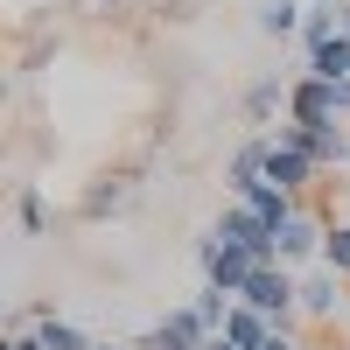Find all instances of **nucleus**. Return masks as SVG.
<instances>
[{
	"mask_svg": "<svg viewBox=\"0 0 350 350\" xmlns=\"http://www.w3.org/2000/svg\"><path fill=\"white\" fill-rule=\"evenodd\" d=\"M211 231H217L224 245H245L259 267H273V259H280V231L259 217L252 203H239V196H224V211H217V224H211Z\"/></svg>",
	"mask_w": 350,
	"mask_h": 350,
	"instance_id": "f257e3e1",
	"label": "nucleus"
},
{
	"mask_svg": "<svg viewBox=\"0 0 350 350\" xmlns=\"http://www.w3.org/2000/svg\"><path fill=\"white\" fill-rule=\"evenodd\" d=\"M329 36H343V0H308L301 36H295V42H301V56H308V49H323Z\"/></svg>",
	"mask_w": 350,
	"mask_h": 350,
	"instance_id": "1a4fd4ad",
	"label": "nucleus"
},
{
	"mask_svg": "<svg viewBox=\"0 0 350 350\" xmlns=\"http://www.w3.org/2000/svg\"><path fill=\"white\" fill-rule=\"evenodd\" d=\"M224 336L239 343V350H259V343L273 336V323H267V315H259V308H245V301H239V308L224 315Z\"/></svg>",
	"mask_w": 350,
	"mask_h": 350,
	"instance_id": "9b49d317",
	"label": "nucleus"
},
{
	"mask_svg": "<svg viewBox=\"0 0 350 350\" xmlns=\"http://www.w3.org/2000/svg\"><path fill=\"white\" fill-rule=\"evenodd\" d=\"M336 308H343V273H336V267H308V273H301V315L329 323Z\"/></svg>",
	"mask_w": 350,
	"mask_h": 350,
	"instance_id": "39448f33",
	"label": "nucleus"
},
{
	"mask_svg": "<svg viewBox=\"0 0 350 350\" xmlns=\"http://www.w3.org/2000/svg\"><path fill=\"white\" fill-rule=\"evenodd\" d=\"M161 329H168L175 343H189V350H203V343H211V336H217V329H211V323H203V315H196L189 301H175V308L161 315Z\"/></svg>",
	"mask_w": 350,
	"mask_h": 350,
	"instance_id": "f8f14e48",
	"label": "nucleus"
},
{
	"mask_svg": "<svg viewBox=\"0 0 350 350\" xmlns=\"http://www.w3.org/2000/svg\"><path fill=\"white\" fill-rule=\"evenodd\" d=\"M301 14H308V0H259V28L267 36H301Z\"/></svg>",
	"mask_w": 350,
	"mask_h": 350,
	"instance_id": "ddd939ff",
	"label": "nucleus"
},
{
	"mask_svg": "<svg viewBox=\"0 0 350 350\" xmlns=\"http://www.w3.org/2000/svg\"><path fill=\"white\" fill-rule=\"evenodd\" d=\"M323 267L350 273V224H329V239H323Z\"/></svg>",
	"mask_w": 350,
	"mask_h": 350,
	"instance_id": "f3484780",
	"label": "nucleus"
},
{
	"mask_svg": "<svg viewBox=\"0 0 350 350\" xmlns=\"http://www.w3.org/2000/svg\"><path fill=\"white\" fill-rule=\"evenodd\" d=\"M133 343H140V350H189V343H175V336H168V329H161V323H154V329H140V336H133Z\"/></svg>",
	"mask_w": 350,
	"mask_h": 350,
	"instance_id": "a211bd4d",
	"label": "nucleus"
},
{
	"mask_svg": "<svg viewBox=\"0 0 350 350\" xmlns=\"http://www.w3.org/2000/svg\"><path fill=\"white\" fill-rule=\"evenodd\" d=\"M239 112H245L252 126H280V120H287V84H280V77H259L252 92L239 98Z\"/></svg>",
	"mask_w": 350,
	"mask_h": 350,
	"instance_id": "6e6552de",
	"label": "nucleus"
},
{
	"mask_svg": "<svg viewBox=\"0 0 350 350\" xmlns=\"http://www.w3.org/2000/svg\"><path fill=\"white\" fill-rule=\"evenodd\" d=\"M203 350H239V343H231V336H224V329H217V336H211V343H203Z\"/></svg>",
	"mask_w": 350,
	"mask_h": 350,
	"instance_id": "4be33fe9",
	"label": "nucleus"
},
{
	"mask_svg": "<svg viewBox=\"0 0 350 350\" xmlns=\"http://www.w3.org/2000/svg\"><path fill=\"white\" fill-rule=\"evenodd\" d=\"M14 224L28 231V239H42V231H49V196H42L36 183H21V189H14Z\"/></svg>",
	"mask_w": 350,
	"mask_h": 350,
	"instance_id": "4468645a",
	"label": "nucleus"
},
{
	"mask_svg": "<svg viewBox=\"0 0 350 350\" xmlns=\"http://www.w3.org/2000/svg\"><path fill=\"white\" fill-rule=\"evenodd\" d=\"M92 350H140V343H133V336H126V343H105V336H98V343H92Z\"/></svg>",
	"mask_w": 350,
	"mask_h": 350,
	"instance_id": "5701e85b",
	"label": "nucleus"
},
{
	"mask_svg": "<svg viewBox=\"0 0 350 350\" xmlns=\"http://www.w3.org/2000/svg\"><path fill=\"white\" fill-rule=\"evenodd\" d=\"M329 224L323 211H295L280 224V267H308V259H323V239H329Z\"/></svg>",
	"mask_w": 350,
	"mask_h": 350,
	"instance_id": "20e7f679",
	"label": "nucleus"
},
{
	"mask_svg": "<svg viewBox=\"0 0 350 350\" xmlns=\"http://www.w3.org/2000/svg\"><path fill=\"white\" fill-rule=\"evenodd\" d=\"M267 154H273V133L239 140V154H231V168H224V189L239 196V189H252V183H267Z\"/></svg>",
	"mask_w": 350,
	"mask_h": 350,
	"instance_id": "423d86ee",
	"label": "nucleus"
},
{
	"mask_svg": "<svg viewBox=\"0 0 350 350\" xmlns=\"http://www.w3.org/2000/svg\"><path fill=\"white\" fill-rule=\"evenodd\" d=\"M0 350H42V336H36V329H14V336L0 343Z\"/></svg>",
	"mask_w": 350,
	"mask_h": 350,
	"instance_id": "6ab92c4d",
	"label": "nucleus"
},
{
	"mask_svg": "<svg viewBox=\"0 0 350 350\" xmlns=\"http://www.w3.org/2000/svg\"><path fill=\"white\" fill-rule=\"evenodd\" d=\"M287 120H301V126H336L343 120V105H336V84L329 77H287Z\"/></svg>",
	"mask_w": 350,
	"mask_h": 350,
	"instance_id": "7ed1b4c3",
	"label": "nucleus"
},
{
	"mask_svg": "<svg viewBox=\"0 0 350 350\" xmlns=\"http://www.w3.org/2000/svg\"><path fill=\"white\" fill-rule=\"evenodd\" d=\"M252 267H259V259H252L245 245H224L217 231H203V239H196V273L211 280L217 295L239 301V295H245V280H252Z\"/></svg>",
	"mask_w": 350,
	"mask_h": 350,
	"instance_id": "f03ea898",
	"label": "nucleus"
},
{
	"mask_svg": "<svg viewBox=\"0 0 350 350\" xmlns=\"http://www.w3.org/2000/svg\"><path fill=\"white\" fill-rule=\"evenodd\" d=\"M301 70H308V77L343 84V77H350V42H343V36H329L323 49H308V56H301Z\"/></svg>",
	"mask_w": 350,
	"mask_h": 350,
	"instance_id": "9d476101",
	"label": "nucleus"
},
{
	"mask_svg": "<svg viewBox=\"0 0 350 350\" xmlns=\"http://www.w3.org/2000/svg\"><path fill=\"white\" fill-rule=\"evenodd\" d=\"M189 308H196V315H203V323H211V329H224V315L239 308V301H231V295H217L211 280H196V295H189Z\"/></svg>",
	"mask_w": 350,
	"mask_h": 350,
	"instance_id": "dca6fc26",
	"label": "nucleus"
},
{
	"mask_svg": "<svg viewBox=\"0 0 350 350\" xmlns=\"http://www.w3.org/2000/svg\"><path fill=\"white\" fill-rule=\"evenodd\" d=\"M259 350H301V343H295V336H287V329H273V336H267V343H259Z\"/></svg>",
	"mask_w": 350,
	"mask_h": 350,
	"instance_id": "aec40b11",
	"label": "nucleus"
},
{
	"mask_svg": "<svg viewBox=\"0 0 350 350\" xmlns=\"http://www.w3.org/2000/svg\"><path fill=\"white\" fill-rule=\"evenodd\" d=\"M336 105H343V120H350V77H343V84H336Z\"/></svg>",
	"mask_w": 350,
	"mask_h": 350,
	"instance_id": "412c9836",
	"label": "nucleus"
},
{
	"mask_svg": "<svg viewBox=\"0 0 350 350\" xmlns=\"http://www.w3.org/2000/svg\"><path fill=\"white\" fill-rule=\"evenodd\" d=\"M92 8H120V0H92Z\"/></svg>",
	"mask_w": 350,
	"mask_h": 350,
	"instance_id": "b1692460",
	"label": "nucleus"
},
{
	"mask_svg": "<svg viewBox=\"0 0 350 350\" xmlns=\"http://www.w3.org/2000/svg\"><path fill=\"white\" fill-rule=\"evenodd\" d=\"M315 175H323V168H315L308 154H295V148H280V140H273V154H267V183H280L287 196H308Z\"/></svg>",
	"mask_w": 350,
	"mask_h": 350,
	"instance_id": "0eeeda50",
	"label": "nucleus"
},
{
	"mask_svg": "<svg viewBox=\"0 0 350 350\" xmlns=\"http://www.w3.org/2000/svg\"><path fill=\"white\" fill-rule=\"evenodd\" d=\"M126 196H133V183H126V175H105V183H98L92 196H84V217H92V224H98L105 211H120V203H126Z\"/></svg>",
	"mask_w": 350,
	"mask_h": 350,
	"instance_id": "2eb2a0df",
	"label": "nucleus"
},
{
	"mask_svg": "<svg viewBox=\"0 0 350 350\" xmlns=\"http://www.w3.org/2000/svg\"><path fill=\"white\" fill-rule=\"evenodd\" d=\"M301 350H315V343H301Z\"/></svg>",
	"mask_w": 350,
	"mask_h": 350,
	"instance_id": "393cba45",
	"label": "nucleus"
}]
</instances>
